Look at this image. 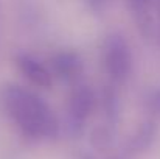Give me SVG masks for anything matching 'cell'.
Wrapping results in <instances>:
<instances>
[{
	"label": "cell",
	"mask_w": 160,
	"mask_h": 159,
	"mask_svg": "<svg viewBox=\"0 0 160 159\" xmlns=\"http://www.w3.org/2000/svg\"><path fill=\"white\" fill-rule=\"evenodd\" d=\"M0 105L20 134L28 140H52L61 134V122L48 103L19 84H5Z\"/></svg>",
	"instance_id": "cell-1"
},
{
	"label": "cell",
	"mask_w": 160,
	"mask_h": 159,
	"mask_svg": "<svg viewBox=\"0 0 160 159\" xmlns=\"http://www.w3.org/2000/svg\"><path fill=\"white\" fill-rule=\"evenodd\" d=\"M98 108V94L87 84H75L67 102L64 133L72 137H81L86 131V123Z\"/></svg>",
	"instance_id": "cell-2"
},
{
	"label": "cell",
	"mask_w": 160,
	"mask_h": 159,
	"mask_svg": "<svg viewBox=\"0 0 160 159\" xmlns=\"http://www.w3.org/2000/svg\"><path fill=\"white\" fill-rule=\"evenodd\" d=\"M103 69L112 84H123L132 72V50L121 33H109L101 45Z\"/></svg>",
	"instance_id": "cell-3"
},
{
	"label": "cell",
	"mask_w": 160,
	"mask_h": 159,
	"mask_svg": "<svg viewBox=\"0 0 160 159\" xmlns=\"http://www.w3.org/2000/svg\"><path fill=\"white\" fill-rule=\"evenodd\" d=\"M48 69L53 78L75 86L79 83L84 73V61L81 55L75 50H59L50 56Z\"/></svg>",
	"instance_id": "cell-4"
},
{
	"label": "cell",
	"mask_w": 160,
	"mask_h": 159,
	"mask_svg": "<svg viewBox=\"0 0 160 159\" xmlns=\"http://www.w3.org/2000/svg\"><path fill=\"white\" fill-rule=\"evenodd\" d=\"M14 62H16L17 70L22 73V77L28 83H31L33 86L41 87V89H48L52 86L53 75H52L48 66L41 62L33 55L25 53V52L17 53L14 56Z\"/></svg>",
	"instance_id": "cell-5"
},
{
	"label": "cell",
	"mask_w": 160,
	"mask_h": 159,
	"mask_svg": "<svg viewBox=\"0 0 160 159\" xmlns=\"http://www.w3.org/2000/svg\"><path fill=\"white\" fill-rule=\"evenodd\" d=\"M157 131H159L157 123L152 119L138 125V128L132 133V136L126 142V147H124L126 153L131 156H137L148 151L157 137Z\"/></svg>",
	"instance_id": "cell-6"
},
{
	"label": "cell",
	"mask_w": 160,
	"mask_h": 159,
	"mask_svg": "<svg viewBox=\"0 0 160 159\" xmlns=\"http://www.w3.org/2000/svg\"><path fill=\"white\" fill-rule=\"evenodd\" d=\"M98 108L103 112L104 122L117 126V122L120 117V98H118L115 84H109L106 87H103V91L98 95Z\"/></svg>",
	"instance_id": "cell-7"
},
{
	"label": "cell",
	"mask_w": 160,
	"mask_h": 159,
	"mask_svg": "<svg viewBox=\"0 0 160 159\" xmlns=\"http://www.w3.org/2000/svg\"><path fill=\"white\" fill-rule=\"evenodd\" d=\"M113 140H115V125H110L107 122L93 126L89 133V142L95 151L110 150L113 145Z\"/></svg>",
	"instance_id": "cell-8"
},
{
	"label": "cell",
	"mask_w": 160,
	"mask_h": 159,
	"mask_svg": "<svg viewBox=\"0 0 160 159\" xmlns=\"http://www.w3.org/2000/svg\"><path fill=\"white\" fill-rule=\"evenodd\" d=\"M143 103H145V109L151 114L152 119H160V87L148 91L145 94Z\"/></svg>",
	"instance_id": "cell-9"
},
{
	"label": "cell",
	"mask_w": 160,
	"mask_h": 159,
	"mask_svg": "<svg viewBox=\"0 0 160 159\" xmlns=\"http://www.w3.org/2000/svg\"><path fill=\"white\" fill-rule=\"evenodd\" d=\"M86 3H87V8L93 14H104L112 6L113 0H86Z\"/></svg>",
	"instance_id": "cell-10"
},
{
	"label": "cell",
	"mask_w": 160,
	"mask_h": 159,
	"mask_svg": "<svg viewBox=\"0 0 160 159\" xmlns=\"http://www.w3.org/2000/svg\"><path fill=\"white\" fill-rule=\"evenodd\" d=\"M76 159H95L90 153H79L78 156H76Z\"/></svg>",
	"instance_id": "cell-11"
}]
</instances>
